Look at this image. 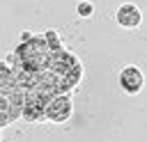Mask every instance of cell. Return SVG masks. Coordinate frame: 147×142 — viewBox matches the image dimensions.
I'll use <instances>...</instances> for the list:
<instances>
[{
  "label": "cell",
  "mask_w": 147,
  "mask_h": 142,
  "mask_svg": "<svg viewBox=\"0 0 147 142\" xmlns=\"http://www.w3.org/2000/svg\"><path fill=\"white\" fill-rule=\"evenodd\" d=\"M74 112V103L69 98V94H60V96H53L48 103H46V119L48 121H55V124H62L71 117Z\"/></svg>",
  "instance_id": "cell-1"
},
{
  "label": "cell",
  "mask_w": 147,
  "mask_h": 142,
  "mask_svg": "<svg viewBox=\"0 0 147 142\" xmlns=\"http://www.w3.org/2000/svg\"><path fill=\"white\" fill-rule=\"evenodd\" d=\"M119 87L124 94H138L145 87V76L136 64H129L119 71Z\"/></svg>",
  "instance_id": "cell-2"
},
{
  "label": "cell",
  "mask_w": 147,
  "mask_h": 142,
  "mask_svg": "<svg viewBox=\"0 0 147 142\" xmlns=\"http://www.w3.org/2000/svg\"><path fill=\"white\" fill-rule=\"evenodd\" d=\"M115 18H117V23H119L122 27H129V30H133V27H138V25H140V21H142V11H140L136 5H131V2H124V5L117 9Z\"/></svg>",
  "instance_id": "cell-3"
},
{
  "label": "cell",
  "mask_w": 147,
  "mask_h": 142,
  "mask_svg": "<svg viewBox=\"0 0 147 142\" xmlns=\"http://www.w3.org/2000/svg\"><path fill=\"white\" fill-rule=\"evenodd\" d=\"M11 124V105H9V94L0 92V128Z\"/></svg>",
  "instance_id": "cell-4"
},
{
  "label": "cell",
  "mask_w": 147,
  "mask_h": 142,
  "mask_svg": "<svg viewBox=\"0 0 147 142\" xmlns=\"http://www.w3.org/2000/svg\"><path fill=\"white\" fill-rule=\"evenodd\" d=\"M44 39H46V44L51 46V50H60V48H62V44H60V34H57L55 30H46V32H44Z\"/></svg>",
  "instance_id": "cell-5"
},
{
  "label": "cell",
  "mask_w": 147,
  "mask_h": 142,
  "mask_svg": "<svg viewBox=\"0 0 147 142\" xmlns=\"http://www.w3.org/2000/svg\"><path fill=\"white\" fill-rule=\"evenodd\" d=\"M92 11H94L92 2H78V14H80V16H90Z\"/></svg>",
  "instance_id": "cell-6"
}]
</instances>
